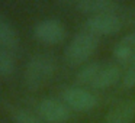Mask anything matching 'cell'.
I'll list each match as a JSON object with an SVG mask.
<instances>
[{"label": "cell", "mask_w": 135, "mask_h": 123, "mask_svg": "<svg viewBox=\"0 0 135 123\" xmlns=\"http://www.w3.org/2000/svg\"><path fill=\"white\" fill-rule=\"evenodd\" d=\"M113 57L118 64L129 65L135 61V32L122 36L113 48Z\"/></svg>", "instance_id": "obj_10"}, {"label": "cell", "mask_w": 135, "mask_h": 123, "mask_svg": "<svg viewBox=\"0 0 135 123\" xmlns=\"http://www.w3.org/2000/svg\"><path fill=\"white\" fill-rule=\"evenodd\" d=\"M76 7L83 15L96 16L105 13H118L120 6L112 0H79Z\"/></svg>", "instance_id": "obj_8"}, {"label": "cell", "mask_w": 135, "mask_h": 123, "mask_svg": "<svg viewBox=\"0 0 135 123\" xmlns=\"http://www.w3.org/2000/svg\"><path fill=\"white\" fill-rule=\"evenodd\" d=\"M135 117V100L119 101L106 113L102 123H131Z\"/></svg>", "instance_id": "obj_9"}, {"label": "cell", "mask_w": 135, "mask_h": 123, "mask_svg": "<svg viewBox=\"0 0 135 123\" xmlns=\"http://www.w3.org/2000/svg\"><path fill=\"white\" fill-rule=\"evenodd\" d=\"M122 70L118 62L94 61L86 64L77 73L76 80L81 85H90L94 90H105L122 80Z\"/></svg>", "instance_id": "obj_1"}, {"label": "cell", "mask_w": 135, "mask_h": 123, "mask_svg": "<svg viewBox=\"0 0 135 123\" xmlns=\"http://www.w3.org/2000/svg\"><path fill=\"white\" fill-rule=\"evenodd\" d=\"M10 119L13 120V123H44V120L39 116H36L35 113L26 110V109L21 107H9Z\"/></svg>", "instance_id": "obj_12"}, {"label": "cell", "mask_w": 135, "mask_h": 123, "mask_svg": "<svg viewBox=\"0 0 135 123\" xmlns=\"http://www.w3.org/2000/svg\"><path fill=\"white\" fill-rule=\"evenodd\" d=\"M61 100L74 111H90L96 107L97 99L93 93L81 87H67L61 93Z\"/></svg>", "instance_id": "obj_5"}, {"label": "cell", "mask_w": 135, "mask_h": 123, "mask_svg": "<svg viewBox=\"0 0 135 123\" xmlns=\"http://www.w3.org/2000/svg\"><path fill=\"white\" fill-rule=\"evenodd\" d=\"M122 29V19L118 13L89 16L86 20V30L96 36H112Z\"/></svg>", "instance_id": "obj_7"}, {"label": "cell", "mask_w": 135, "mask_h": 123, "mask_svg": "<svg viewBox=\"0 0 135 123\" xmlns=\"http://www.w3.org/2000/svg\"><path fill=\"white\" fill-rule=\"evenodd\" d=\"M120 83H122L123 88H128V90L135 88V61L131 62L129 65H126V70L122 74Z\"/></svg>", "instance_id": "obj_14"}, {"label": "cell", "mask_w": 135, "mask_h": 123, "mask_svg": "<svg viewBox=\"0 0 135 123\" xmlns=\"http://www.w3.org/2000/svg\"><path fill=\"white\" fill-rule=\"evenodd\" d=\"M99 47V36L83 30L73 36L64 49V59L71 67L83 65L90 59Z\"/></svg>", "instance_id": "obj_3"}, {"label": "cell", "mask_w": 135, "mask_h": 123, "mask_svg": "<svg viewBox=\"0 0 135 123\" xmlns=\"http://www.w3.org/2000/svg\"><path fill=\"white\" fill-rule=\"evenodd\" d=\"M38 116L47 123H67L71 110L62 100L47 97L38 103Z\"/></svg>", "instance_id": "obj_6"}, {"label": "cell", "mask_w": 135, "mask_h": 123, "mask_svg": "<svg viewBox=\"0 0 135 123\" xmlns=\"http://www.w3.org/2000/svg\"><path fill=\"white\" fill-rule=\"evenodd\" d=\"M67 30L61 20L58 19H42L33 26V36L36 41L45 45H57L64 41Z\"/></svg>", "instance_id": "obj_4"}, {"label": "cell", "mask_w": 135, "mask_h": 123, "mask_svg": "<svg viewBox=\"0 0 135 123\" xmlns=\"http://www.w3.org/2000/svg\"><path fill=\"white\" fill-rule=\"evenodd\" d=\"M0 47L15 52L19 47V36L13 25L0 15Z\"/></svg>", "instance_id": "obj_11"}, {"label": "cell", "mask_w": 135, "mask_h": 123, "mask_svg": "<svg viewBox=\"0 0 135 123\" xmlns=\"http://www.w3.org/2000/svg\"><path fill=\"white\" fill-rule=\"evenodd\" d=\"M57 61L50 54H36L31 57L23 71V81L29 90H39L54 77Z\"/></svg>", "instance_id": "obj_2"}, {"label": "cell", "mask_w": 135, "mask_h": 123, "mask_svg": "<svg viewBox=\"0 0 135 123\" xmlns=\"http://www.w3.org/2000/svg\"><path fill=\"white\" fill-rule=\"evenodd\" d=\"M15 73L13 52L0 47V77H9Z\"/></svg>", "instance_id": "obj_13"}]
</instances>
